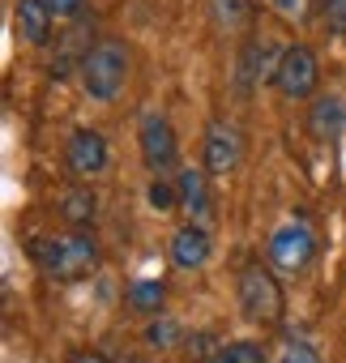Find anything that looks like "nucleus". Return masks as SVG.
<instances>
[{
	"mask_svg": "<svg viewBox=\"0 0 346 363\" xmlns=\"http://www.w3.org/2000/svg\"><path fill=\"white\" fill-rule=\"evenodd\" d=\"M124 299H128V308L133 312H141V316H162V299H167V286L158 282V278H133L128 282V291H124Z\"/></svg>",
	"mask_w": 346,
	"mask_h": 363,
	"instance_id": "13",
	"label": "nucleus"
},
{
	"mask_svg": "<svg viewBox=\"0 0 346 363\" xmlns=\"http://www.w3.org/2000/svg\"><path fill=\"white\" fill-rule=\"evenodd\" d=\"M308 133L316 141H337L346 133V99L342 94H316L308 107Z\"/></svg>",
	"mask_w": 346,
	"mask_h": 363,
	"instance_id": "9",
	"label": "nucleus"
},
{
	"mask_svg": "<svg viewBox=\"0 0 346 363\" xmlns=\"http://www.w3.org/2000/svg\"><path fill=\"white\" fill-rule=\"evenodd\" d=\"M210 261V235L201 223H184L171 235V265L176 269H201Z\"/></svg>",
	"mask_w": 346,
	"mask_h": 363,
	"instance_id": "10",
	"label": "nucleus"
},
{
	"mask_svg": "<svg viewBox=\"0 0 346 363\" xmlns=\"http://www.w3.org/2000/svg\"><path fill=\"white\" fill-rule=\"evenodd\" d=\"M312 252H316V235L303 218H291L269 235V265L282 274H303L312 265Z\"/></svg>",
	"mask_w": 346,
	"mask_h": 363,
	"instance_id": "5",
	"label": "nucleus"
},
{
	"mask_svg": "<svg viewBox=\"0 0 346 363\" xmlns=\"http://www.w3.org/2000/svg\"><path fill=\"white\" fill-rule=\"evenodd\" d=\"M176 193H180V210L193 223H201L210 214V189H206V175L197 167H180L176 171Z\"/></svg>",
	"mask_w": 346,
	"mask_h": 363,
	"instance_id": "11",
	"label": "nucleus"
},
{
	"mask_svg": "<svg viewBox=\"0 0 346 363\" xmlns=\"http://www.w3.org/2000/svg\"><path fill=\"white\" fill-rule=\"evenodd\" d=\"M235 162H240V133H235V124L214 120L206 128V171L227 175V171H235Z\"/></svg>",
	"mask_w": 346,
	"mask_h": 363,
	"instance_id": "7",
	"label": "nucleus"
},
{
	"mask_svg": "<svg viewBox=\"0 0 346 363\" xmlns=\"http://www.w3.org/2000/svg\"><path fill=\"white\" fill-rule=\"evenodd\" d=\"M69 363H107V359H103V354H94V350H77Z\"/></svg>",
	"mask_w": 346,
	"mask_h": 363,
	"instance_id": "24",
	"label": "nucleus"
},
{
	"mask_svg": "<svg viewBox=\"0 0 346 363\" xmlns=\"http://www.w3.org/2000/svg\"><path fill=\"white\" fill-rule=\"evenodd\" d=\"M274 363H320V354H316V346H308L303 337H286L282 346H278V359Z\"/></svg>",
	"mask_w": 346,
	"mask_h": 363,
	"instance_id": "18",
	"label": "nucleus"
},
{
	"mask_svg": "<svg viewBox=\"0 0 346 363\" xmlns=\"http://www.w3.org/2000/svg\"><path fill=\"white\" fill-rule=\"evenodd\" d=\"M325 30L346 35V0H325Z\"/></svg>",
	"mask_w": 346,
	"mask_h": 363,
	"instance_id": "20",
	"label": "nucleus"
},
{
	"mask_svg": "<svg viewBox=\"0 0 346 363\" xmlns=\"http://www.w3.org/2000/svg\"><path fill=\"white\" fill-rule=\"evenodd\" d=\"M65 162L73 175H99L107 167V141L94 133V128H77L69 137V150H65Z\"/></svg>",
	"mask_w": 346,
	"mask_h": 363,
	"instance_id": "8",
	"label": "nucleus"
},
{
	"mask_svg": "<svg viewBox=\"0 0 346 363\" xmlns=\"http://www.w3.org/2000/svg\"><path fill=\"white\" fill-rule=\"evenodd\" d=\"M94 193L90 189H65L60 193V214L73 223V227H86V223H94Z\"/></svg>",
	"mask_w": 346,
	"mask_h": 363,
	"instance_id": "14",
	"label": "nucleus"
},
{
	"mask_svg": "<svg viewBox=\"0 0 346 363\" xmlns=\"http://www.w3.org/2000/svg\"><path fill=\"white\" fill-rule=\"evenodd\" d=\"M30 261L56 282H77L99 265V244H94V235H82V231L39 235V240H30Z\"/></svg>",
	"mask_w": 346,
	"mask_h": 363,
	"instance_id": "1",
	"label": "nucleus"
},
{
	"mask_svg": "<svg viewBox=\"0 0 346 363\" xmlns=\"http://www.w3.org/2000/svg\"><path fill=\"white\" fill-rule=\"evenodd\" d=\"M77 73H82V90H86L90 99L111 103V99L124 90V77H128V52H124V43H116V39L94 43V48L82 56Z\"/></svg>",
	"mask_w": 346,
	"mask_h": 363,
	"instance_id": "2",
	"label": "nucleus"
},
{
	"mask_svg": "<svg viewBox=\"0 0 346 363\" xmlns=\"http://www.w3.org/2000/svg\"><path fill=\"white\" fill-rule=\"evenodd\" d=\"M210 13H214V22H218L223 30H240V26L248 22L252 5H248V0H210Z\"/></svg>",
	"mask_w": 346,
	"mask_h": 363,
	"instance_id": "15",
	"label": "nucleus"
},
{
	"mask_svg": "<svg viewBox=\"0 0 346 363\" xmlns=\"http://www.w3.org/2000/svg\"><path fill=\"white\" fill-rule=\"evenodd\" d=\"M43 5L52 9V18H77L86 0H43Z\"/></svg>",
	"mask_w": 346,
	"mask_h": 363,
	"instance_id": "23",
	"label": "nucleus"
},
{
	"mask_svg": "<svg viewBox=\"0 0 346 363\" xmlns=\"http://www.w3.org/2000/svg\"><path fill=\"white\" fill-rule=\"evenodd\" d=\"M145 342H150V346H158V350L176 346V342H180V325L171 320V316H154V320L145 325Z\"/></svg>",
	"mask_w": 346,
	"mask_h": 363,
	"instance_id": "17",
	"label": "nucleus"
},
{
	"mask_svg": "<svg viewBox=\"0 0 346 363\" xmlns=\"http://www.w3.org/2000/svg\"><path fill=\"white\" fill-rule=\"evenodd\" d=\"M240 308H244V316L248 320H257V325H278L282 320V286H278V278L265 269V265H244L240 269Z\"/></svg>",
	"mask_w": 346,
	"mask_h": 363,
	"instance_id": "3",
	"label": "nucleus"
},
{
	"mask_svg": "<svg viewBox=\"0 0 346 363\" xmlns=\"http://www.w3.org/2000/svg\"><path fill=\"white\" fill-rule=\"evenodd\" d=\"M150 206L158 210V214H167L171 206H180V193H176V184H167V179H150Z\"/></svg>",
	"mask_w": 346,
	"mask_h": 363,
	"instance_id": "19",
	"label": "nucleus"
},
{
	"mask_svg": "<svg viewBox=\"0 0 346 363\" xmlns=\"http://www.w3.org/2000/svg\"><path fill=\"white\" fill-rule=\"evenodd\" d=\"M269 5H274V13L286 18V22H303V18H308V0H269Z\"/></svg>",
	"mask_w": 346,
	"mask_h": 363,
	"instance_id": "22",
	"label": "nucleus"
},
{
	"mask_svg": "<svg viewBox=\"0 0 346 363\" xmlns=\"http://www.w3.org/2000/svg\"><path fill=\"white\" fill-rule=\"evenodd\" d=\"M176 158H180V145H176L171 124L162 116H145L141 120V162H145V171L158 179V175H167L176 167Z\"/></svg>",
	"mask_w": 346,
	"mask_h": 363,
	"instance_id": "6",
	"label": "nucleus"
},
{
	"mask_svg": "<svg viewBox=\"0 0 346 363\" xmlns=\"http://www.w3.org/2000/svg\"><path fill=\"white\" fill-rule=\"evenodd\" d=\"M269 77H274V90L295 103V99H312V90H316V82H320V65H316L312 48L295 43V48H286V52L278 56V65H274Z\"/></svg>",
	"mask_w": 346,
	"mask_h": 363,
	"instance_id": "4",
	"label": "nucleus"
},
{
	"mask_svg": "<svg viewBox=\"0 0 346 363\" xmlns=\"http://www.w3.org/2000/svg\"><path fill=\"white\" fill-rule=\"evenodd\" d=\"M210 346H214L210 333H193V337H189V359H197V363H214L218 350H210Z\"/></svg>",
	"mask_w": 346,
	"mask_h": 363,
	"instance_id": "21",
	"label": "nucleus"
},
{
	"mask_svg": "<svg viewBox=\"0 0 346 363\" xmlns=\"http://www.w3.org/2000/svg\"><path fill=\"white\" fill-rule=\"evenodd\" d=\"M52 9L43 0H18V35L30 43V48H43L48 35H52Z\"/></svg>",
	"mask_w": 346,
	"mask_h": 363,
	"instance_id": "12",
	"label": "nucleus"
},
{
	"mask_svg": "<svg viewBox=\"0 0 346 363\" xmlns=\"http://www.w3.org/2000/svg\"><path fill=\"white\" fill-rule=\"evenodd\" d=\"M124 363H137V359H124Z\"/></svg>",
	"mask_w": 346,
	"mask_h": 363,
	"instance_id": "25",
	"label": "nucleus"
},
{
	"mask_svg": "<svg viewBox=\"0 0 346 363\" xmlns=\"http://www.w3.org/2000/svg\"><path fill=\"white\" fill-rule=\"evenodd\" d=\"M214 363H265V346H257V342H227V346H218Z\"/></svg>",
	"mask_w": 346,
	"mask_h": 363,
	"instance_id": "16",
	"label": "nucleus"
}]
</instances>
